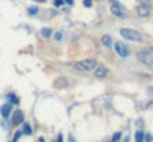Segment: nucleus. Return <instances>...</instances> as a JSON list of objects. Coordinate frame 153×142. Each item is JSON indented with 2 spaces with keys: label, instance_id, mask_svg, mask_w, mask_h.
<instances>
[{
  "label": "nucleus",
  "instance_id": "obj_12",
  "mask_svg": "<svg viewBox=\"0 0 153 142\" xmlns=\"http://www.w3.org/2000/svg\"><path fill=\"white\" fill-rule=\"evenodd\" d=\"M7 98H8V101H10V104H18V102H20V101H18V98H17V96H15V94H12V92L7 96Z\"/></svg>",
  "mask_w": 153,
  "mask_h": 142
},
{
  "label": "nucleus",
  "instance_id": "obj_13",
  "mask_svg": "<svg viewBox=\"0 0 153 142\" xmlns=\"http://www.w3.org/2000/svg\"><path fill=\"white\" fill-rule=\"evenodd\" d=\"M23 124V122H22ZM22 134H27V135H30L31 134V127L28 124H23V129H22Z\"/></svg>",
  "mask_w": 153,
  "mask_h": 142
},
{
  "label": "nucleus",
  "instance_id": "obj_5",
  "mask_svg": "<svg viewBox=\"0 0 153 142\" xmlns=\"http://www.w3.org/2000/svg\"><path fill=\"white\" fill-rule=\"evenodd\" d=\"M110 12H112L115 17H120V18H123V15H125L122 5H120L119 2H115V0H110Z\"/></svg>",
  "mask_w": 153,
  "mask_h": 142
},
{
  "label": "nucleus",
  "instance_id": "obj_14",
  "mask_svg": "<svg viewBox=\"0 0 153 142\" xmlns=\"http://www.w3.org/2000/svg\"><path fill=\"white\" fill-rule=\"evenodd\" d=\"M135 142H143V132L142 131L135 132Z\"/></svg>",
  "mask_w": 153,
  "mask_h": 142
},
{
  "label": "nucleus",
  "instance_id": "obj_19",
  "mask_svg": "<svg viewBox=\"0 0 153 142\" xmlns=\"http://www.w3.org/2000/svg\"><path fill=\"white\" fill-rule=\"evenodd\" d=\"M84 7H87V8L92 7V0H84Z\"/></svg>",
  "mask_w": 153,
  "mask_h": 142
},
{
  "label": "nucleus",
  "instance_id": "obj_24",
  "mask_svg": "<svg viewBox=\"0 0 153 142\" xmlns=\"http://www.w3.org/2000/svg\"><path fill=\"white\" fill-rule=\"evenodd\" d=\"M38 2H40V0H38Z\"/></svg>",
  "mask_w": 153,
  "mask_h": 142
},
{
  "label": "nucleus",
  "instance_id": "obj_10",
  "mask_svg": "<svg viewBox=\"0 0 153 142\" xmlns=\"http://www.w3.org/2000/svg\"><path fill=\"white\" fill-rule=\"evenodd\" d=\"M100 41H102V45H104V46L110 48V46H112V36H110V35H104L102 38H100Z\"/></svg>",
  "mask_w": 153,
  "mask_h": 142
},
{
  "label": "nucleus",
  "instance_id": "obj_6",
  "mask_svg": "<svg viewBox=\"0 0 153 142\" xmlns=\"http://www.w3.org/2000/svg\"><path fill=\"white\" fill-rule=\"evenodd\" d=\"M96 71H94V74H96V78H99V79H104L107 74H109V69L105 68V66H96Z\"/></svg>",
  "mask_w": 153,
  "mask_h": 142
},
{
  "label": "nucleus",
  "instance_id": "obj_7",
  "mask_svg": "<svg viewBox=\"0 0 153 142\" xmlns=\"http://www.w3.org/2000/svg\"><path fill=\"white\" fill-rule=\"evenodd\" d=\"M137 13H138L140 17H143V18H145V17L150 15V7L145 5V3H142V5L137 7Z\"/></svg>",
  "mask_w": 153,
  "mask_h": 142
},
{
  "label": "nucleus",
  "instance_id": "obj_23",
  "mask_svg": "<svg viewBox=\"0 0 153 142\" xmlns=\"http://www.w3.org/2000/svg\"><path fill=\"white\" fill-rule=\"evenodd\" d=\"M53 142H56V140H53Z\"/></svg>",
  "mask_w": 153,
  "mask_h": 142
},
{
  "label": "nucleus",
  "instance_id": "obj_2",
  "mask_svg": "<svg viewBox=\"0 0 153 142\" xmlns=\"http://www.w3.org/2000/svg\"><path fill=\"white\" fill-rule=\"evenodd\" d=\"M120 35H122L125 40H132V41H142L143 40V36L140 35V32L132 30V28H122L120 30Z\"/></svg>",
  "mask_w": 153,
  "mask_h": 142
},
{
  "label": "nucleus",
  "instance_id": "obj_3",
  "mask_svg": "<svg viewBox=\"0 0 153 142\" xmlns=\"http://www.w3.org/2000/svg\"><path fill=\"white\" fill-rule=\"evenodd\" d=\"M137 58H138V61H142L143 65L153 66V55H152L150 51H146V50H143V51H138V53H137Z\"/></svg>",
  "mask_w": 153,
  "mask_h": 142
},
{
  "label": "nucleus",
  "instance_id": "obj_1",
  "mask_svg": "<svg viewBox=\"0 0 153 142\" xmlns=\"http://www.w3.org/2000/svg\"><path fill=\"white\" fill-rule=\"evenodd\" d=\"M96 66H97V63H96V59H92V58L74 63V68H76L77 71H94Z\"/></svg>",
  "mask_w": 153,
  "mask_h": 142
},
{
  "label": "nucleus",
  "instance_id": "obj_9",
  "mask_svg": "<svg viewBox=\"0 0 153 142\" xmlns=\"http://www.w3.org/2000/svg\"><path fill=\"white\" fill-rule=\"evenodd\" d=\"M12 122H13V124H22V122H23V112L15 111L13 117H12Z\"/></svg>",
  "mask_w": 153,
  "mask_h": 142
},
{
  "label": "nucleus",
  "instance_id": "obj_17",
  "mask_svg": "<svg viewBox=\"0 0 153 142\" xmlns=\"http://www.w3.org/2000/svg\"><path fill=\"white\" fill-rule=\"evenodd\" d=\"M120 137H122V134H120V132H115V134H114V137H112V140H114V142H117Z\"/></svg>",
  "mask_w": 153,
  "mask_h": 142
},
{
  "label": "nucleus",
  "instance_id": "obj_21",
  "mask_svg": "<svg viewBox=\"0 0 153 142\" xmlns=\"http://www.w3.org/2000/svg\"><path fill=\"white\" fill-rule=\"evenodd\" d=\"M56 142H63V135H58V139H56Z\"/></svg>",
  "mask_w": 153,
  "mask_h": 142
},
{
  "label": "nucleus",
  "instance_id": "obj_15",
  "mask_svg": "<svg viewBox=\"0 0 153 142\" xmlns=\"http://www.w3.org/2000/svg\"><path fill=\"white\" fill-rule=\"evenodd\" d=\"M51 32H53L51 28H43L41 30V35L43 36H51Z\"/></svg>",
  "mask_w": 153,
  "mask_h": 142
},
{
  "label": "nucleus",
  "instance_id": "obj_8",
  "mask_svg": "<svg viewBox=\"0 0 153 142\" xmlns=\"http://www.w3.org/2000/svg\"><path fill=\"white\" fill-rule=\"evenodd\" d=\"M10 112H12V104L10 102H7V104H4L2 107H0V114L4 116V117H8Z\"/></svg>",
  "mask_w": 153,
  "mask_h": 142
},
{
  "label": "nucleus",
  "instance_id": "obj_16",
  "mask_svg": "<svg viewBox=\"0 0 153 142\" xmlns=\"http://www.w3.org/2000/svg\"><path fill=\"white\" fill-rule=\"evenodd\" d=\"M143 140H145V142H152L153 140V135L152 134H145V135H143Z\"/></svg>",
  "mask_w": 153,
  "mask_h": 142
},
{
  "label": "nucleus",
  "instance_id": "obj_4",
  "mask_svg": "<svg viewBox=\"0 0 153 142\" xmlns=\"http://www.w3.org/2000/svg\"><path fill=\"white\" fill-rule=\"evenodd\" d=\"M115 51H117V55L119 56H122V58H127V56L130 55V48H128V45H125V43H115Z\"/></svg>",
  "mask_w": 153,
  "mask_h": 142
},
{
  "label": "nucleus",
  "instance_id": "obj_22",
  "mask_svg": "<svg viewBox=\"0 0 153 142\" xmlns=\"http://www.w3.org/2000/svg\"><path fill=\"white\" fill-rule=\"evenodd\" d=\"M66 3H69V5H73V0H64Z\"/></svg>",
  "mask_w": 153,
  "mask_h": 142
},
{
  "label": "nucleus",
  "instance_id": "obj_11",
  "mask_svg": "<svg viewBox=\"0 0 153 142\" xmlns=\"http://www.w3.org/2000/svg\"><path fill=\"white\" fill-rule=\"evenodd\" d=\"M66 84H68V79H64V78H59V79L54 81V86H56V88H64Z\"/></svg>",
  "mask_w": 153,
  "mask_h": 142
},
{
  "label": "nucleus",
  "instance_id": "obj_20",
  "mask_svg": "<svg viewBox=\"0 0 153 142\" xmlns=\"http://www.w3.org/2000/svg\"><path fill=\"white\" fill-rule=\"evenodd\" d=\"M63 3H64V0H54V5L56 7H61Z\"/></svg>",
  "mask_w": 153,
  "mask_h": 142
},
{
  "label": "nucleus",
  "instance_id": "obj_18",
  "mask_svg": "<svg viewBox=\"0 0 153 142\" xmlns=\"http://www.w3.org/2000/svg\"><path fill=\"white\" fill-rule=\"evenodd\" d=\"M36 12H38V8H36V7H31V8H28V13H31V15H35Z\"/></svg>",
  "mask_w": 153,
  "mask_h": 142
}]
</instances>
